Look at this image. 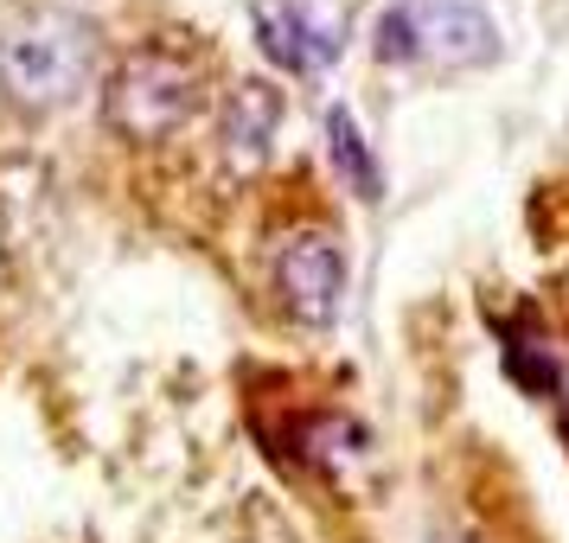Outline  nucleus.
Here are the masks:
<instances>
[{
    "label": "nucleus",
    "mask_w": 569,
    "mask_h": 543,
    "mask_svg": "<svg viewBox=\"0 0 569 543\" xmlns=\"http://www.w3.org/2000/svg\"><path fill=\"white\" fill-rule=\"evenodd\" d=\"M97 27L58 0H32L0 20V90L20 109H64L97 78Z\"/></svg>",
    "instance_id": "1"
},
{
    "label": "nucleus",
    "mask_w": 569,
    "mask_h": 543,
    "mask_svg": "<svg viewBox=\"0 0 569 543\" xmlns=\"http://www.w3.org/2000/svg\"><path fill=\"white\" fill-rule=\"evenodd\" d=\"M378 58H429V64H492L499 58V27L480 0H403L378 20Z\"/></svg>",
    "instance_id": "2"
},
{
    "label": "nucleus",
    "mask_w": 569,
    "mask_h": 543,
    "mask_svg": "<svg viewBox=\"0 0 569 543\" xmlns=\"http://www.w3.org/2000/svg\"><path fill=\"white\" fill-rule=\"evenodd\" d=\"M192 109H199V71L167 46H141L109 78L103 122L116 134H129V141H160V134L180 129Z\"/></svg>",
    "instance_id": "3"
},
{
    "label": "nucleus",
    "mask_w": 569,
    "mask_h": 543,
    "mask_svg": "<svg viewBox=\"0 0 569 543\" xmlns=\"http://www.w3.org/2000/svg\"><path fill=\"white\" fill-rule=\"evenodd\" d=\"M346 7L339 0H262L257 7V46L282 71H327L346 52Z\"/></svg>",
    "instance_id": "4"
},
{
    "label": "nucleus",
    "mask_w": 569,
    "mask_h": 543,
    "mask_svg": "<svg viewBox=\"0 0 569 543\" xmlns=\"http://www.w3.org/2000/svg\"><path fill=\"white\" fill-rule=\"evenodd\" d=\"M276 294L288 301L295 320H308V326H327L339 313V294H346V257H339V243L327 231H301L282 243V257H276Z\"/></svg>",
    "instance_id": "5"
},
{
    "label": "nucleus",
    "mask_w": 569,
    "mask_h": 543,
    "mask_svg": "<svg viewBox=\"0 0 569 543\" xmlns=\"http://www.w3.org/2000/svg\"><path fill=\"white\" fill-rule=\"evenodd\" d=\"M327 154H333L339 180L352 185L359 199H385V173H378V160H371L359 122H352L346 109H327Z\"/></svg>",
    "instance_id": "6"
},
{
    "label": "nucleus",
    "mask_w": 569,
    "mask_h": 543,
    "mask_svg": "<svg viewBox=\"0 0 569 543\" xmlns=\"http://www.w3.org/2000/svg\"><path fill=\"white\" fill-rule=\"evenodd\" d=\"M276 115H282V97H276L269 83H243L231 97V115H224V141H231L243 160L262 154L269 134H276Z\"/></svg>",
    "instance_id": "7"
},
{
    "label": "nucleus",
    "mask_w": 569,
    "mask_h": 543,
    "mask_svg": "<svg viewBox=\"0 0 569 543\" xmlns=\"http://www.w3.org/2000/svg\"><path fill=\"white\" fill-rule=\"evenodd\" d=\"M506 371H512V378L531 390V396H557V384H563L557 359H543L538 345H512V352H506Z\"/></svg>",
    "instance_id": "8"
}]
</instances>
